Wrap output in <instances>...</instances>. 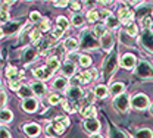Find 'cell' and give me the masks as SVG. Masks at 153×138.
<instances>
[{
    "label": "cell",
    "mask_w": 153,
    "mask_h": 138,
    "mask_svg": "<svg viewBox=\"0 0 153 138\" xmlns=\"http://www.w3.org/2000/svg\"><path fill=\"white\" fill-rule=\"evenodd\" d=\"M78 40H79V49L84 52H91V50H96L97 47H100V41L93 34L91 30H82Z\"/></svg>",
    "instance_id": "obj_1"
},
{
    "label": "cell",
    "mask_w": 153,
    "mask_h": 138,
    "mask_svg": "<svg viewBox=\"0 0 153 138\" xmlns=\"http://www.w3.org/2000/svg\"><path fill=\"white\" fill-rule=\"evenodd\" d=\"M119 55H118V52H112V53H109L108 55V58L103 60V77L106 79H111L114 77V74L118 71V68L121 66V63H119Z\"/></svg>",
    "instance_id": "obj_2"
},
{
    "label": "cell",
    "mask_w": 153,
    "mask_h": 138,
    "mask_svg": "<svg viewBox=\"0 0 153 138\" xmlns=\"http://www.w3.org/2000/svg\"><path fill=\"white\" fill-rule=\"evenodd\" d=\"M134 74L141 79H152L153 78V66L150 65V62L147 60H138L135 69H134Z\"/></svg>",
    "instance_id": "obj_3"
},
{
    "label": "cell",
    "mask_w": 153,
    "mask_h": 138,
    "mask_svg": "<svg viewBox=\"0 0 153 138\" xmlns=\"http://www.w3.org/2000/svg\"><path fill=\"white\" fill-rule=\"evenodd\" d=\"M150 106H152V103H150L149 97L146 94H143V93H137V94H134L131 97V107L134 110L143 112V110L150 109Z\"/></svg>",
    "instance_id": "obj_4"
},
{
    "label": "cell",
    "mask_w": 153,
    "mask_h": 138,
    "mask_svg": "<svg viewBox=\"0 0 153 138\" xmlns=\"http://www.w3.org/2000/svg\"><path fill=\"white\" fill-rule=\"evenodd\" d=\"M112 106H114V109L116 112H119V113H127V112H130V109H131V99H130V96H128L127 93H124V94L115 97L114 101H112Z\"/></svg>",
    "instance_id": "obj_5"
},
{
    "label": "cell",
    "mask_w": 153,
    "mask_h": 138,
    "mask_svg": "<svg viewBox=\"0 0 153 138\" xmlns=\"http://www.w3.org/2000/svg\"><path fill=\"white\" fill-rule=\"evenodd\" d=\"M116 16H118L119 22H121L124 27H128V25L134 24L135 12H133V10L125 4V6H119V7H118V10H116Z\"/></svg>",
    "instance_id": "obj_6"
},
{
    "label": "cell",
    "mask_w": 153,
    "mask_h": 138,
    "mask_svg": "<svg viewBox=\"0 0 153 138\" xmlns=\"http://www.w3.org/2000/svg\"><path fill=\"white\" fill-rule=\"evenodd\" d=\"M138 43L140 46L153 55V31L152 30H143L141 34L138 35Z\"/></svg>",
    "instance_id": "obj_7"
},
{
    "label": "cell",
    "mask_w": 153,
    "mask_h": 138,
    "mask_svg": "<svg viewBox=\"0 0 153 138\" xmlns=\"http://www.w3.org/2000/svg\"><path fill=\"white\" fill-rule=\"evenodd\" d=\"M38 56H40V52H38L37 47L27 46L25 49L21 50V60H22L24 65H30V63H33Z\"/></svg>",
    "instance_id": "obj_8"
},
{
    "label": "cell",
    "mask_w": 153,
    "mask_h": 138,
    "mask_svg": "<svg viewBox=\"0 0 153 138\" xmlns=\"http://www.w3.org/2000/svg\"><path fill=\"white\" fill-rule=\"evenodd\" d=\"M65 128L66 126H63L60 122H57V120H52L49 125H46V134H47V137H52V138H56V137H60V135H63V132H65Z\"/></svg>",
    "instance_id": "obj_9"
},
{
    "label": "cell",
    "mask_w": 153,
    "mask_h": 138,
    "mask_svg": "<svg viewBox=\"0 0 153 138\" xmlns=\"http://www.w3.org/2000/svg\"><path fill=\"white\" fill-rule=\"evenodd\" d=\"M82 128H84V131H85L87 134L96 135V134H99L102 125H100V120H99L97 118H88V119H84V122H82Z\"/></svg>",
    "instance_id": "obj_10"
},
{
    "label": "cell",
    "mask_w": 153,
    "mask_h": 138,
    "mask_svg": "<svg viewBox=\"0 0 153 138\" xmlns=\"http://www.w3.org/2000/svg\"><path fill=\"white\" fill-rule=\"evenodd\" d=\"M100 41V49L103 50V52H106L108 55L109 53H112L114 52V46H115V37L114 34L111 32V31H108L102 38L99 40Z\"/></svg>",
    "instance_id": "obj_11"
},
{
    "label": "cell",
    "mask_w": 153,
    "mask_h": 138,
    "mask_svg": "<svg viewBox=\"0 0 153 138\" xmlns=\"http://www.w3.org/2000/svg\"><path fill=\"white\" fill-rule=\"evenodd\" d=\"M66 97L65 99H68L69 101H74V103H79L81 100L84 99V94H85V91H82V88L81 87H74V85H71L68 90H66ZM79 106V104H78Z\"/></svg>",
    "instance_id": "obj_12"
},
{
    "label": "cell",
    "mask_w": 153,
    "mask_h": 138,
    "mask_svg": "<svg viewBox=\"0 0 153 138\" xmlns=\"http://www.w3.org/2000/svg\"><path fill=\"white\" fill-rule=\"evenodd\" d=\"M22 132L28 138H38L41 134V126L36 122H28L22 125Z\"/></svg>",
    "instance_id": "obj_13"
},
{
    "label": "cell",
    "mask_w": 153,
    "mask_h": 138,
    "mask_svg": "<svg viewBox=\"0 0 153 138\" xmlns=\"http://www.w3.org/2000/svg\"><path fill=\"white\" fill-rule=\"evenodd\" d=\"M40 107V101L36 97H31V99L22 100L21 101V109L25 112V113H36Z\"/></svg>",
    "instance_id": "obj_14"
},
{
    "label": "cell",
    "mask_w": 153,
    "mask_h": 138,
    "mask_svg": "<svg viewBox=\"0 0 153 138\" xmlns=\"http://www.w3.org/2000/svg\"><path fill=\"white\" fill-rule=\"evenodd\" d=\"M119 63H121V66H122L124 69L131 71V69H135V66H137L138 60H137V58L134 56L133 53H124V55L121 56Z\"/></svg>",
    "instance_id": "obj_15"
},
{
    "label": "cell",
    "mask_w": 153,
    "mask_h": 138,
    "mask_svg": "<svg viewBox=\"0 0 153 138\" xmlns=\"http://www.w3.org/2000/svg\"><path fill=\"white\" fill-rule=\"evenodd\" d=\"M76 63L74 62H69V60H65L63 63H62V68H60V71H62V77H66L68 79L74 78L76 75Z\"/></svg>",
    "instance_id": "obj_16"
},
{
    "label": "cell",
    "mask_w": 153,
    "mask_h": 138,
    "mask_svg": "<svg viewBox=\"0 0 153 138\" xmlns=\"http://www.w3.org/2000/svg\"><path fill=\"white\" fill-rule=\"evenodd\" d=\"M71 87V84H69V79L66 78V77H57L55 81H53V84H52V88L55 90V91H59V93H66V90Z\"/></svg>",
    "instance_id": "obj_17"
},
{
    "label": "cell",
    "mask_w": 153,
    "mask_h": 138,
    "mask_svg": "<svg viewBox=\"0 0 153 138\" xmlns=\"http://www.w3.org/2000/svg\"><path fill=\"white\" fill-rule=\"evenodd\" d=\"M34 78H36V81H41V82H44V81H49V79L52 78V72L46 68V66H40V68H37V69H34Z\"/></svg>",
    "instance_id": "obj_18"
},
{
    "label": "cell",
    "mask_w": 153,
    "mask_h": 138,
    "mask_svg": "<svg viewBox=\"0 0 153 138\" xmlns=\"http://www.w3.org/2000/svg\"><path fill=\"white\" fill-rule=\"evenodd\" d=\"M62 46H63V49L68 53H74V52H76L79 49V40L75 38V37H68V38L63 40Z\"/></svg>",
    "instance_id": "obj_19"
},
{
    "label": "cell",
    "mask_w": 153,
    "mask_h": 138,
    "mask_svg": "<svg viewBox=\"0 0 153 138\" xmlns=\"http://www.w3.org/2000/svg\"><path fill=\"white\" fill-rule=\"evenodd\" d=\"M30 85H31L33 93H34L36 97H44L47 94V87H46L44 82H41V81H33Z\"/></svg>",
    "instance_id": "obj_20"
},
{
    "label": "cell",
    "mask_w": 153,
    "mask_h": 138,
    "mask_svg": "<svg viewBox=\"0 0 153 138\" xmlns=\"http://www.w3.org/2000/svg\"><path fill=\"white\" fill-rule=\"evenodd\" d=\"M125 90H127V85H125L124 82H121V81L111 84V87H109V93H111V96H112L114 99L118 97V96H121V94H124Z\"/></svg>",
    "instance_id": "obj_21"
},
{
    "label": "cell",
    "mask_w": 153,
    "mask_h": 138,
    "mask_svg": "<svg viewBox=\"0 0 153 138\" xmlns=\"http://www.w3.org/2000/svg\"><path fill=\"white\" fill-rule=\"evenodd\" d=\"M52 44H53V40L43 37V38L40 40V43L37 44V49H38V52H40V55H41V56H46V55L50 52Z\"/></svg>",
    "instance_id": "obj_22"
},
{
    "label": "cell",
    "mask_w": 153,
    "mask_h": 138,
    "mask_svg": "<svg viewBox=\"0 0 153 138\" xmlns=\"http://www.w3.org/2000/svg\"><path fill=\"white\" fill-rule=\"evenodd\" d=\"M46 68H47L52 74H55L56 71H59V69L62 68L60 59H59L57 56H49V58L46 59Z\"/></svg>",
    "instance_id": "obj_23"
},
{
    "label": "cell",
    "mask_w": 153,
    "mask_h": 138,
    "mask_svg": "<svg viewBox=\"0 0 153 138\" xmlns=\"http://www.w3.org/2000/svg\"><path fill=\"white\" fill-rule=\"evenodd\" d=\"M119 19H118V16L114 15L112 12H109V15L106 16V19H105V27L109 30V31H112V30H116V28H119Z\"/></svg>",
    "instance_id": "obj_24"
},
{
    "label": "cell",
    "mask_w": 153,
    "mask_h": 138,
    "mask_svg": "<svg viewBox=\"0 0 153 138\" xmlns=\"http://www.w3.org/2000/svg\"><path fill=\"white\" fill-rule=\"evenodd\" d=\"M60 104H62L63 110H65V112H68V113H75V112H79V106H78V103L69 101L68 99H63Z\"/></svg>",
    "instance_id": "obj_25"
},
{
    "label": "cell",
    "mask_w": 153,
    "mask_h": 138,
    "mask_svg": "<svg viewBox=\"0 0 153 138\" xmlns=\"http://www.w3.org/2000/svg\"><path fill=\"white\" fill-rule=\"evenodd\" d=\"M18 94V97L19 99H22V100H27V99H31L33 96H34V93H33V88H31V85L28 84V85H22L21 88H19V91L16 93Z\"/></svg>",
    "instance_id": "obj_26"
},
{
    "label": "cell",
    "mask_w": 153,
    "mask_h": 138,
    "mask_svg": "<svg viewBox=\"0 0 153 138\" xmlns=\"http://www.w3.org/2000/svg\"><path fill=\"white\" fill-rule=\"evenodd\" d=\"M19 31V24L18 22H7L4 24L3 30H1V35H12L13 32H18Z\"/></svg>",
    "instance_id": "obj_27"
},
{
    "label": "cell",
    "mask_w": 153,
    "mask_h": 138,
    "mask_svg": "<svg viewBox=\"0 0 153 138\" xmlns=\"http://www.w3.org/2000/svg\"><path fill=\"white\" fill-rule=\"evenodd\" d=\"M94 94H96V97H97V99H100V100H103V99H106L108 96H111L109 88H108L105 84H99V85H96Z\"/></svg>",
    "instance_id": "obj_28"
},
{
    "label": "cell",
    "mask_w": 153,
    "mask_h": 138,
    "mask_svg": "<svg viewBox=\"0 0 153 138\" xmlns=\"http://www.w3.org/2000/svg\"><path fill=\"white\" fill-rule=\"evenodd\" d=\"M0 119H1V126L7 125L9 122H12V120H13V112H12L10 109H7V107L1 109V115H0Z\"/></svg>",
    "instance_id": "obj_29"
},
{
    "label": "cell",
    "mask_w": 153,
    "mask_h": 138,
    "mask_svg": "<svg viewBox=\"0 0 153 138\" xmlns=\"http://www.w3.org/2000/svg\"><path fill=\"white\" fill-rule=\"evenodd\" d=\"M149 12H150V7H149L146 3H138V4H137L135 15L140 16V19H143V18H146V16H150Z\"/></svg>",
    "instance_id": "obj_30"
},
{
    "label": "cell",
    "mask_w": 153,
    "mask_h": 138,
    "mask_svg": "<svg viewBox=\"0 0 153 138\" xmlns=\"http://www.w3.org/2000/svg\"><path fill=\"white\" fill-rule=\"evenodd\" d=\"M79 113H81V116L85 119L88 118H96V115H97V110H96V106H85V107H82V109H79Z\"/></svg>",
    "instance_id": "obj_31"
},
{
    "label": "cell",
    "mask_w": 153,
    "mask_h": 138,
    "mask_svg": "<svg viewBox=\"0 0 153 138\" xmlns=\"http://www.w3.org/2000/svg\"><path fill=\"white\" fill-rule=\"evenodd\" d=\"M85 21H87V18H85L82 13H74L72 18H71V24H72V27H75V28H81V27H84Z\"/></svg>",
    "instance_id": "obj_32"
},
{
    "label": "cell",
    "mask_w": 153,
    "mask_h": 138,
    "mask_svg": "<svg viewBox=\"0 0 153 138\" xmlns=\"http://www.w3.org/2000/svg\"><path fill=\"white\" fill-rule=\"evenodd\" d=\"M91 31H93V34H94L96 37L100 40L105 34H106V32H108V31H109V30L105 27V24H96V27H93V30H91Z\"/></svg>",
    "instance_id": "obj_33"
},
{
    "label": "cell",
    "mask_w": 153,
    "mask_h": 138,
    "mask_svg": "<svg viewBox=\"0 0 153 138\" xmlns=\"http://www.w3.org/2000/svg\"><path fill=\"white\" fill-rule=\"evenodd\" d=\"M134 138H153V131L150 128H140L135 131Z\"/></svg>",
    "instance_id": "obj_34"
},
{
    "label": "cell",
    "mask_w": 153,
    "mask_h": 138,
    "mask_svg": "<svg viewBox=\"0 0 153 138\" xmlns=\"http://www.w3.org/2000/svg\"><path fill=\"white\" fill-rule=\"evenodd\" d=\"M109 138H130L124 131L116 126H109Z\"/></svg>",
    "instance_id": "obj_35"
},
{
    "label": "cell",
    "mask_w": 153,
    "mask_h": 138,
    "mask_svg": "<svg viewBox=\"0 0 153 138\" xmlns=\"http://www.w3.org/2000/svg\"><path fill=\"white\" fill-rule=\"evenodd\" d=\"M85 18H87V22L96 24L97 21L100 19V10H97V9H90V10L87 12Z\"/></svg>",
    "instance_id": "obj_36"
},
{
    "label": "cell",
    "mask_w": 153,
    "mask_h": 138,
    "mask_svg": "<svg viewBox=\"0 0 153 138\" xmlns=\"http://www.w3.org/2000/svg\"><path fill=\"white\" fill-rule=\"evenodd\" d=\"M91 63H93V60H91V58L88 56V55H81L79 56V60H78V66L79 68H82V69H87V68H90L91 66Z\"/></svg>",
    "instance_id": "obj_37"
},
{
    "label": "cell",
    "mask_w": 153,
    "mask_h": 138,
    "mask_svg": "<svg viewBox=\"0 0 153 138\" xmlns=\"http://www.w3.org/2000/svg\"><path fill=\"white\" fill-rule=\"evenodd\" d=\"M41 38H43V32H41L38 28H34V30L30 32V40H31V43H33V44H36V46H37Z\"/></svg>",
    "instance_id": "obj_38"
},
{
    "label": "cell",
    "mask_w": 153,
    "mask_h": 138,
    "mask_svg": "<svg viewBox=\"0 0 153 138\" xmlns=\"http://www.w3.org/2000/svg\"><path fill=\"white\" fill-rule=\"evenodd\" d=\"M37 28L41 31V32H46V31H52L53 27H52V22H50L49 18H43V21L37 25Z\"/></svg>",
    "instance_id": "obj_39"
},
{
    "label": "cell",
    "mask_w": 153,
    "mask_h": 138,
    "mask_svg": "<svg viewBox=\"0 0 153 138\" xmlns=\"http://www.w3.org/2000/svg\"><path fill=\"white\" fill-rule=\"evenodd\" d=\"M78 77H79V79H81L82 85H87V84H88V82L93 79L91 74H90V71H87V69H82V71L78 74Z\"/></svg>",
    "instance_id": "obj_40"
},
{
    "label": "cell",
    "mask_w": 153,
    "mask_h": 138,
    "mask_svg": "<svg viewBox=\"0 0 153 138\" xmlns=\"http://www.w3.org/2000/svg\"><path fill=\"white\" fill-rule=\"evenodd\" d=\"M56 25L60 27L62 30H68L71 27V21L68 19L66 16H57L56 18Z\"/></svg>",
    "instance_id": "obj_41"
},
{
    "label": "cell",
    "mask_w": 153,
    "mask_h": 138,
    "mask_svg": "<svg viewBox=\"0 0 153 138\" xmlns=\"http://www.w3.org/2000/svg\"><path fill=\"white\" fill-rule=\"evenodd\" d=\"M62 100L63 99H60V96H59L57 93H50V94L47 96V101H49L50 106H57V104H60Z\"/></svg>",
    "instance_id": "obj_42"
},
{
    "label": "cell",
    "mask_w": 153,
    "mask_h": 138,
    "mask_svg": "<svg viewBox=\"0 0 153 138\" xmlns=\"http://www.w3.org/2000/svg\"><path fill=\"white\" fill-rule=\"evenodd\" d=\"M131 38L134 37H138L140 34H138V28H137V25L135 24H131V25H128V27H125V30H124Z\"/></svg>",
    "instance_id": "obj_43"
},
{
    "label": "cell",
    "mask_w": 153,
    "mask_h": 138,
    "mask_svg": "<svg viewBox=\"0 0 153 138\" xmlns=\"http://www.w3.org/2000/svg\"><path fill=\"white\" fill-rule=\"evenodd\" d=\"M41 21H43V16H41V13H40L38 10H33V12L30 13V22H31V24L38 25Z\"/></svg>",
    "instance_id": "obj_44"
},
{
    "label": "cell",
    "mask_w": 153,
    "mask_h": 138,
    "mask_svg": "<svg viewBox=\"0 0 153 138\" xmlns=\"http://www.w3.org/2000/svg\"><path fill=\"white\" fill-rule=\"evenodd\" d=\"M63 32H65V30H62V28H60V27H57V25H55V27L52 28V31H50V34H52V37H53V40H59V38H62Z\"/></svg>",
    "instance_id": "obj_45"
},
{
    "label": "cell",
    "mask_w": 153,
    "mask_h": 138,
    "mask_svg": "<svg viewBox=\"0 0 153 138\" xmlns=\"http://www.w3.org/2000/svg\"><path fill=\"white\" fill-rule=\"evenodd\" d=\"M140 25L143 30H150L153 25V16H146V18L140 19Z\"/></svg>",
    "instance_id": "obj_46"
},
{
    "label": "cell",
    "mask_w": 153,
    "mask_h": 138,
    "mask_svg": "<svg viewBox=\"0 0 153 138\" xmlns=\"http://www.w3.org/2000/svg\"><path fill=\"white\" fill-rule=\"evenodd\" d=\"M19 72L16 71V68L15 66H12V65H7V68H6V71H4V75H6V78L10 79L12 77H15V75H18Z\"/></svg>",
    "instance_id": "obj_47"
},
{
    "label": "cell",
    "mask_w": 153,
    "mask_h": 138,
    "mask_svg": "<svg viewBox=\"0 0 153 138\" xmlns=\"http://www.w3.org/2000/svg\"><path fill=\"white\" fill-rule=\"evenodd\" d=\"M69 7H71V10H72L74 13H79L82 4H81V1H71V3H69Z\"/></svg>",
    "instance_id": "obj_48"
},
{
    "label": "cell",
    "mask_w": 153,
    "mask_h": 138,
    "mask_svg": "<svg viewBox=\"0 0 153 138\" xmlns=\"http://www.w3.org/2000/svg\"><path fill=\"white\" fill-rule=\"evenodd\" d=\"M22 85H24L22 82H7V87H9V90H12V91H16V93L19 91V88H21Z\"/></svg>",
    "instance_id": "obj_49"
},
{
    "label": "cell",
    "mask_w": 153,
    "mask_h": 138,
    "mask_svg": "<svg viewBox=\"0 0 153 138\" xmlns=\"http://www.w3.org/2000/svg\"><path fill=\"white\" fill-rule=\"evenodd\" d=\"M55 120H57V122H60V123H62L63 126H69V125H71V120H69V119L66 118V116H57V118L55 119Z\"/></svg>",
    "instance_id": "obj_50"
},
{
    "label": "cell",
    "mask_w": 153,
    "mask_h": 138,
    "mask_svg": "<svg viewBox=\"0 0 153 138\" xmlns=\"http://www.w3.org/2000/svg\"><path fill=\"white\" fill-rule=\"evenodd\" d=\"M52 3H53V6H55V7H68V6H69V3H71V1H68V0H62V1H52Z\"/></svg>",
    "instance_id": "obj_51"
},
{
    "label": "cell",
    "mask_w": 153,
    "mask_h": 138,
    "mask_svg": "<svg viewBox=\"0 0 153 138\" xmlns=\"http://www.w3.org/2000/svg\"><path fill=\"white\" fill-rule=\"evenodd\" d=\"M1 109H4L6 107V103H7V94H6V91L4 90H1Z\"/></svg>",
    "instance_id": "obj_52"
},
{
    "label": "cell",
    "mask_w": 153,
    "mask_h": 138,
    "mask_svg": "<svg viewBox=\"0 0 153 138\" xmlns=\"http://www.w3.org/2000/svg\"><path fill=\"white\" fill-rule=\"evenodd\" d=\"M0 15H1V22H3V24H7V22H9V18H10V16H9V12H7V10H1Z\"/></svg>",
    "instance_id": "obj_53"
},
{
    "label": "cell",
    "mask_w": 153,
    "mask_h": 138,
    "mask_svg": "<svg viewBox=\"0 0 153 138\" xmlns=\"http://www.w3.org/2000/svg\"><path fill=\"white\" fill-rule=\"evenodd\" d=\"M1 138H12L10 132L6 129V126H1Z\"/></svg>",
    "instance_id": "obj_54"
},
{
    "label": "cell",
    "mask_w": 153,
    "mask_h": 138,
    "mask_svg": "<svg viewBox=\"0 0 153 138\" xmlns=\"http://www.w3.org/2000/svg\"><path fill=\"white\" fill-rule=\"evenodd\" d=\"M90 74H91V77H93V78H99V72H97V69H94V68H93V69H90Z\"/></svg>",
    "instance_id": "obj_55"
},
{
    "label": "cell",
    "mask_w": 153,
    "mask_h": 138,
    "mask_svg": "<svg viewBox=\"0 0 153 138\" xmlns=\"http://www.w3.org/2000/svg\"><path fill=\"white\" fill-rule=\"evenodd\" d=\"M91 138H105L102 134H96V135H91Z\"/></svg>",
    "instance_id": "obj_56"
},
{
    "label": "cell",
    "mask_w": 153,
    "mask_h": 138,
    "mask_svg": "<svg viewBox=\"0 0 153 138\" xmlns=\"http://www.w3.org/2000/svg\"><path fill=\"white\" fill-rule=\"evenodd\" d=\"M149 110H150V113H152V116H153V103H152V106H150V109H149Z\"/></svg>",
    "instance_id": "obj_57"
},
{
    "label": "cell",
    "mask_w": 153,
    "mask_h": 138,
    "mask_svg": "<svg viewBox=\"0 0 153 138\" xmlns=\"http://www.w3.org/2000/svg\"><path fill=\"white\" fill-rule=\"evenodd\" d=\"M47 138H52V137H47Z\"/></svg>",
    "instance_id": "obj_58"
},
{
    "label": "cell",
    "mask_w": 153,
    "mask_h": 138,
    "mask_svg": "<svg viewBox=\"0 0 153 138\" xmlns=\"http://www.w3.org/2000/svg\"><path fill=\"white\" fill-rule=\"evenodd\" d=\"M152 12H153V9H152Z\"/></svg>",
    "instance_id": "obj_59"
}]
</instances>
